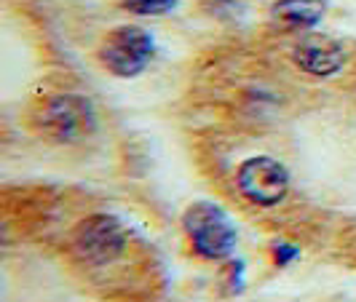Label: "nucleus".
I'll use <instances>...</instances> for the list:
<instances>
[{
  "instance_id": "obj_1",
  "label": "nucleus",
  "mask_w": 356,
  "mask_h": 302,
  "mask_svg": "<svg viewBox=\"0 0 356 302\" xmlns=\"http://www.w3.org/2000/svg\"><path fill=\"white\" fill-rule=\"evenodd\" d=\"M182 228L201 260H225L233 254L238 241V230L231 214L212 201L191 203L182 214Z\"/></svg>"
},
{
  "instance_id": "obj_2",
  "label": "nucleus",
  "mask_w": 356,
  "mask_h": 302,
  "mask_svg": "<svg viewBox=\"0 0 356 302\" xmlns=\"http://www.w3.org/2000/svg\"><path fill=\"white\" fill-rule=\"evenodd\" d=\"M97 110L86 97L78 94H59L51 97L40 110V128L54 142H83L97 131Z\"/></svg>"
},
{
  "instance_id": "obj_3",
  "label": "nucleus",
  "mask_w": 356,
  "mask_h": 302,
  "mask_svg": "<svg viewBox=\"0 0 356 302\" xmlns=\"http://www.w3.org/2000/svg\"><path fill=\"white\" fill-rule=\"evenodd\" d=\"M153 53H156L153 35L137 24H124V27H115L113 33H107L102 49H99V59L113 75L137 78L150 65Z\"/></svg>"
},
{
  "instance_id": "obj_4",
  "label": "nucleus",
  "mask_w": 356,
  "mask_h": 302,
  "mask_svg": "<svg viewBox=\"0 0 356 302\" xmlns=\"http://www.w3.org/2000/svg\"><path fill=\"white\" fill-rule=\"evenodd\" d=\"M72 244H75V254L86 265H107L124 254L129 235L115 217L94 214L75 228Z\"/></svg>"
},
{
  "instance_id": "obj_5",
  "label": "nucleus",
  "mask_w": 356,
  "mask_h": 302,
  "mask_svg": "<svg viewBox=\"0 0 356 302\" xmlns=\"http://www.w3.org/2000/svg\"><path fill=\"white\" fill-rule=\"evenodd\" d=\"M236 182H238L241 196L257 206H276L289 193L286 166L268 156H254L244 160L236 171Z\"/></svg>"
},
{
  "instance_id": "obj_6",
  "label": "nucleus",
  "mask_w": 356,
  "mask_h": 302,
  "mask_svg": "<svg viewBox=\"0 0 356 302\" xmlns=\"http://www.w3.org/2000/svg\"><path fill=\"white\" fill-rule=\"evenodd\" d=\"M292 59L300 70L314 78H332L346 67V49L332 37L311 35L295 46Z\"/></svg>"
},
{
  "instance_id": "obj_7",
  "label": "nucleus",
  "mask_w": 356,
  "mask_h": 302,
  "mask_svg": "<svg viewBox=\"0 0 356 302\" xmlns=\"http://www.w3.org/2000/svg\"><path fill=\"white\" fill-rule=\"evenodd\" d=\"M327 14V0H276L270 17L292 30H311Z\"/></svg>"
},
{
  "instance_id": "obj_8",
  "label": "nucleus",
  "mask_w": 356,
  "mask_h": 302,
  "mask_svg": "<svg viewBox=\"0 0 356 302\" xmlns=\"http://www.w3.org/2000/svg\"><path fill=\"white\" fill-rule=\"evenodd\" d=\"M179 0H124V8L137 17H163L177 8Z\"/></svg>"
},
{
  "instance_id": "obj_9",
  "label": "nucleus",
  "mask_w": 356,
  "mask_h": 302,
  "mask_svg": "<svg viewBox=\"0 0 356 302\" xmlns=\"http://www.w3.org/2000/svg\"><path fill=\"white\" fill-rule=\"evenodd\" d=\"M273 254H276V262H279V265H286V262H292L295 257H300L298 246H292V244H284V241L273 244Z\"/></svg>"
}]
</instances>
